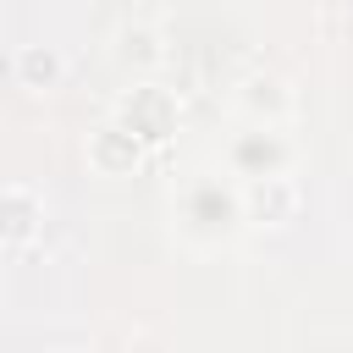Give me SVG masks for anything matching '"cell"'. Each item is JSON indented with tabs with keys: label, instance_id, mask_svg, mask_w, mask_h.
Here are the masks:
<instances>
[{
	"label": "cell",
	"instance_id": "cell-4",
	"mask_svg": "<svg viewBox=\"0 0 353 353\" xmlns=\"http://www.w3.org/2000/svg\"><path fill=\"white\" fill-rule=\"evenodd\" d=\"M232 105L248 116V127H281V121L292 116L298 94H292V83L276 77V72H248V77L232 88Z\"/></svg>",
	"mask_w": 353,
	"mask_h": 353
},
{
	"label": "cell",
	"instance_id": "cell-6",
	"mask_svg": "<svg viewBox=\"0 0 353 353\" xmlns=\"http://www.w3.org/2000/svg\"><path fill=\"white\" fill-rule=\"evenodd\" d=\"M138 154H143V143H138L127 127H116V121H105V127L88 132V165H94L99 176H121V171H132Z\"/></svg>",
	"mask_w": 353,
	"mask_h": 353
},
{
	"label": "cell",
	"instance_id": "cell-9",
	"mask_svg": "<svg viewBox=\"0 0 353 353\" xmlns=\"http://www.w3.org/2000/svg\"><path fill=\"white\" fill-rule=\"evenodd\" d=\"M116 44H121V55L138 61V66H154V61H160V28H149V22H121Z\"/></svg>",
	"mask_w": 353,
	"mask_h": 353
},
{
	"label": "cell",
	"instance_id": "cell-3",
	"mask_svg": "<svg viewBox=\"0 0 353 353\" xmlns=\"http://www.w3.org/2000/svg\"><path fill=\"white\" fill-rule=\"evenodd\" d=\"M226 160H232V171L243 182H254V176H292V138L281 127H248V132L232 138Z\"/></svg>",
	"mask_w": 353,
	"mask_h": 353
},
{
	"label": "cell",
	"instance_id": "cell-7",
	"mask_svg": "<svg viewBox=\"0 0 353 353\" xmlns=\"http://www.w3.org/2000/svg\"><path fill=\"white\" fill-rule=\"evenodd\" d=\"M44 221V199L28 182H6L0 188V243H28Z\"/></svg>",
	"mask_w": 353,
	"mask_h": 353
},
{
	"label": "cell",
	"instance_id": "cell-5",
	"mask_svg": "<svg viewBox=\"0 0 353 353\" xmlns=\"http://www.w3.org/2000/svg\"><path fill=\"white\" fill-rule=\"evenodd\" d=\"M237 204H243V221L254 226H287L303 204V188L298 176H254L237 188Z\"/></svg>",
	"mask_w": 353,
	"mask_h": 353
},
{
	"label": "cell",
	"instance_id": "cell-1",
	"mask_svg": "<svg viewBox=\"0 0 353 353\" xmlns=\"http://www.w3.org/2000/svg\"><path fill=\"white\" fill-rule=\"evenodd\" d=\"M243 221V204H237V188H221L215 171H199L182 193H176V232L199 248L221 243L232 226Z\"/></svg>",
	"mask_w": 353,
	"mask_h": 353
},
{
	"label": "cell",
	"instance_id": "cell-2",
	"mask_svg": "<svg viewBox=\"0 0 353 353\" xmlns=\"http://www.w3.org/2000/svg\"><path fill=\"white\" fill-rule=\"evenodd\" d=\"M116 127H127L138 143H165V138L176 132V99H171L165 88H154V83H138V88L121 94Z\"/></svg>",
	"mask_w": 353,
	"mask_h": 353
},
{
	"label": "cell",
	"instance_id": "cell-8",
	"mask_svg": "<svg viewBox=\"0 0 353 353\" xmlns=\"http://www.w3.org/2000/svg\"><path fill=\"white\" fill-rule=\"evenodd\" d=\"M11 66H17V83H22V88H39V94H50V88L66 77V61H61V50H55V44H44V39L22 44Z\"/></svg>",
	"mask_w": 353,
	"mask_h": 353
}]
</instances>
